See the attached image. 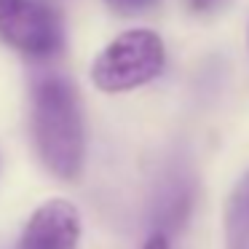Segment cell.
<instances>
[{
  "mask_svg": "<svg viewBox=\"0 0 249 249\" xmlns=\"http://www.w3.org/2000/svg\"><path fill=\"white\" fill-rule=\"evenodd\" d=\"M30 129L38 158L54 177L72 179L83 172L86 134L78 91L67 78L46 75L33 86Z\"/></svg>",
  "mask_w": 249,
  "mask_h": 249,
  "instance_id": "cell-1",
  "label": "cell"
},
{
  "mask_svg": "<svg viewBox=\"0 0 249 249\" xmlns=\"http://www.w3.org/2000/svg\"><path fill=\"white\" fill-rule=\"evenodd\" d=\"M166 67V46L156 30L137 27L113 38L91 65V83L105 94L147 86Z\"/></svg>",
  "mask_w": 249,
  "mask_h": 249,
  "instance_id": "cell-2",
  "label": "cell"
},
{
  "mask_svg": "<svg viewBox=\"0 0 249 249\" xmlns=\"http://www.w3.org/2000/svg\"><path fill=\"white\" fill-rule=\"evenodd\" d=\"M0 38L24 56L49 59L65 46V24L46 3L0 0Z\"/></svg>",
  "mask_w": 249,
  "mask_h": 249,
  "instance_id": "cell-3",
  "label": "cell"
},
{
  "mask_svg": "<svg viewBox=\"0 0 249 249\" xmlns=\"http://www.w3.org/2000/svg\"><path fill=\"white\" fill-rule=\"evenodd\" d=\"M81 214L65 198H51L33 212L19 238V249H78Z\"/></svg>",
  "mask_w": 249,
  "mask_h": 249,
  "instance_id": "cell-4",
  "label": "cell"
},
{
  "mask_svg": "<svg viewBox=\"0 0 249 249\" xmlns=\"http://www.w3.org/2000/svg\"><path fill=\"white\" fill-rule=\"evenodd\" d=\"M222 220H225V247L249 249V172L233 185Z\"/></svg>",
  "mask_w": 249,
  "mask_h": 249,
  "instance_id": "cell-5",
  "label": "cell"
},
{
  "mask_svg": "<svg viewBox=\"0 0 249 249\" xmlns=\"http://www.w3.org/2000/svg\"><path fill=\"white\" fill-rule=\"evenodd\" d=\"M158 3H161V0H105V6H107L113 14H121V17L153 11Z\"/></svg>",
  "mask_w": 249,
  "mask_h": 249,
  "instance_id": "cell-6",
  "label": "cell"
},
{
  "mask_svg": "<svg viewBox=\"0 0 249 249\" xmlns=\"http://www.w3.org/2000/svg\"><path fill=\"white\" fill-rule=\"evenodd\" d=\"M142 249H169V236L163 231L153 233L150 238H147L145 244H142Z\"/></svg>",
  "mask_w": 249,
  "mask_h": 249,
  "instance_id": "cell-7",
  "label": "cell"
},
{
  "mask_svg": "<svg viewBox=\"0 0 249 249\" xmlns=\"http://www.w3.org/2000/svg\"><path fill=\"white\" fill-rule=\"evenodd\" d=\"M193 11H212V8L220 6V0H188Z\"/></svg>",
  "mask_w": 249,
  "mask_h": 249,
  "instance_id": "cell-8",
  "label": "cell"
},
{
  "mask_svg": "<svg viewBox=\"0 0 249 249\" xmlns=\"http://www.w3.org/2000/svg\"><path fill=\"white\" fill-rule=\"evenodd\" d=\"M247 43H249V24H247Z\"/></svg>",
  "mask_w": 249,
  "mask_h": 249,
  "instance_id": "cell-9",
  "label": "cell"
}]
</instances>
